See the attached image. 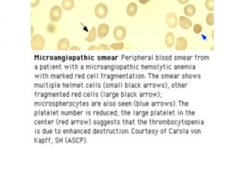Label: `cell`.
Returning a JSON list of instances; mask_svg holds the SVG:
<instances>
[{"mask_svg":"<svg viewBox=\"0 0 230 172\" xmlns=\"http://www.w3.org/2000/svg\"><path fill=\"white\" fill-rule=\"evenodd\" d=\"M214 0H206L205 7L208 11L213 12L214 10Z\"/></svg>","mask_w":230,"mask_h":172,"instance_id":"16","label":"cell"},{"mask_svg":"<svg viewBox=\"0 0 230 172\" xmlns=\"http://www.w3.org/2000/svg\"><path fill=\"white\" fill-rule=\"evenodd\" d=\"M96 37H97V30L95 27H92L91 30L89 32L88 35H87V37L85 38V41L87 42H89V43H92V42L95 41Z\"/></svg>","mask_w":230,"mask_h":172,"instance_id":"14","label":"cell"},{"mask_svg":"<svg viewBox=\"0 0 230 172\" xmlns=\"http://www.w3.org/2000/svg\"><path fill=\"white\" fill-rule=\"evenodd\" d=\"M61 4H62V8L65 11H70L74 7L75 2L74 0H63Z\"/></svg>","mask_w":230,"mask_h":172,"instance_id":"12","label":"cell"},{"mask_svg":"<svg viewBox=\"0 0 230 172\" xmlns=\"http://www.w3.org/2000/svg\"><path fill=\"white\" fill-rule=\"evenodd\" d=\"M188 1L189 0H177V2H178L179 3L181 4H185L188 3Z\"/></svg>","mask_w":230,"mask_h":172,"instance_id":"23","label":"cell"},{"mask_svg":"<svg viewBox=\"0 0 230 172\" xmlns=\"http://www.w3.org/2000/svg\"><path fill=\"white\" fill-rule=\"evenodd\" d=\"M31 30H32V32H31V33L33 35V26H31Z\"/></svg>","mask_w":230,"mask_h":172,"instance_id":"25","label":"cell"},{"mask_svg":"<svg viewBox=\"0 0 230 172\" xmlns=\"http://www.w3.org/2000/svg\"><path fill=\"white\" fill-rule=\"evenodd\" d=\"M98 48H99L100 51H109L110 50V48H109L108 45L104 44V43L100 45V46H98Z\"/></svg>","mask_w":230,"mask_h":172,"instance_id":"19","label":"cell"},{"mask_svg":"<svg viewBox=\"0 0 230 172\" xmlns=\"http://www.w3.org/2000/svg\"><path fill=\"white\" fill-rule=\"evenodd\" d=\"M113 36L116 41L121 42L126 36V30L122 25H118L113 30Z\"/></svg>","mask_w":230,"mask_h":172,"instance_id":"3","label":"cell"},{"mask_svg":"<svg viewBox=\"0 0 230 172\" xmlns=\"http://www.w3.org/2000/svg\"><path fill=\"white\" fill-rule=\"evenodd\" d=\"M206 22L208 25H214V15L213 13H209L206 15Z\"/></svg>","mask_w":230,"mask_h":172,"instance_id":"17","label":"cell"},{"mask_svg":"<svg viewBox=\"0 0 230 172\" xmlns=\"http://www.w3.org/2000/svg\"><path fill=\"white\" fill-rule=\"evenodd\" d=\"M69 49H70L71 51H79V50H80L79 47H78V46H74L71 47V48H70Z\"/></svg>","mask_w":230,"mask_h":172,"instance_id":"22","label":"cell"},{"mask_svg":"<svg viewBox=\"0 0 230 172\" xmlns=\"http://www.w3.org/2000/svg\"><path fill=\"white\" fill-rule=\"evenodd\" d=\"M45 39L42 35L37 34L31 39V48L34 51H41L45 47Z\"/></svg>","mask_w":230,"mask_h":172,"instance_id":"1","label":"cell"},{"mask_svg":"<svg viewBox=\"0 0 230 172\" xmlns=\"http://www.w3.org/2000/svg\"><path fill=\"white\" fill-rule=\"evenodd\" d=\"M137 11H138V7H137V4L134 3V2H131L126 8L127 15L129 17H134L136 14Z\"/></svg>","mask_w":230,"mask_h":172,"instance_id":"10","label":"cell"},{"mask_svg":"<svg viewBox=\"0 0 230 172\" xmlns=\"http://www.w3.org/2000/svg\"><path fill=\"white\" fill-rule=\"evenodd\" d=\"M214 31H212V37H213V38H214Z\"/></svg>","mask_w":230,"mask_h":172,"instance_id":"26","label":"cell"},{"mask_svg":"<svg viewBox=\"0 0 230 172\" xmlns=\"http://www.w3.org/2000/svg\"><path fill=\"white\" fill-rule=\"evenodd\" d=\"M177 22H178V20H177V15L175 13L170 12L166 16V23H167V25L169 27H176V26L177 25Z\"/></svg>","mask_w":230,"mask_h":172,"instance_id":"5","label":"cell"},{"mask_svg":"<svg viewBox=\"0 0 230 172\" xmlns=\"http://www.w3.org/2000/svg\"><path fill=\"white\" fill-rule=\"evenodd\" d=\"M108 13V7L103 3H99L97 4L95 7V14L98 19L103 20V19L107 17Z\"/></svg>","mask_w":230,"mask_h":172,"instance_id":"2","label":"cell"},{"mask_svg":"<svg viewBox=\"0 0 230 172\" xmlns=\"http://www.w3.org/2000/svg\"><path fill=\"white\" fill-rule=\"evenodd\" d=\"M179 25L182 29L188 30L192 27V22L189 18L186 17L185 16H181L179 18Z\"/></svg>","mask_w":230,"mask_h":172,"instance_id":"8","label":"cell"},{"mask_svg":"<svg viewBox=\"0 0 230 172\" xmlns=\"http://www.w3.org/2000/svg\"><path fill=\"white\" fill-rule=\"evenodd\" d=\"M188 47V41L184 37H179L175 43V49L177 51H185Z\"/></svg>","mask_w":230,"mask_h":172,"instance_id":"7","label":"cell"},{"mask_svg":"<svg viewBox=\"0 0 230 172\" xmlns=\"http://www.w3.org/2000/svg\"><path fill=\"white\" fill-rule=\"evenodd\" d=\"M203 28L202 26L199 24H196L195 25L193 26V32H195L196 34H200L201 32H202Z\"/></svg>","mask_w":230,"mask_h":172,"instance_id":"18","label":"cell"},{"mask_svg":"<svg viewBox=\"0 0 230 172\" xmlns=\"http://www.w3.org/2000/svg\"><path fill=\"white\" fill-rule=\"evenodd\" d=\"M88 50L89 51H100L98 46H91L88 48Z\"/></svg>","mask_w":230,"mask_h":172,"instance_id":"21","label":"cell"},{"mask_svg":"<svg viewBox=\"0 0 230 172\" xmlns=\"http://www.w3.org/2000/svg\"><path fill=\"white\" fill-rule=\"evenodd\" d=\"M41 0H31V7H35L38 5Z\"/></svg>","mask_w":230,"mask_h":172,"instance_id":"20","label":"cell"},{"mask_svg":"<svg viewBox=\"0 0 230 172\" xmlns=\"http://www.w3.org/2000/svg\"><path fill=\"white\" fill-rule=\"evenodd\" d=\"M150 2V0H139V2L141 4H146V3H148V2Z\"/></svg>","mask_w":230,"mask_h":172,"instance_id":"24","label":"cell"},{"mask_svg":"<svg viewBox=\"0 0 230 172\" xmlns=\"http://www.w3.org/2000/svg\"><path fill=\"white\" fill-rule=\"evenodd\" d=\"M175 43V37L172 32H167L165 36V45L167 48H172Z\"/></svg>","mask_w":230,"mask_h":172,"instance_id":"11","label":"cell"},{"mask_svg":"<svg viewBox=\"0 0 230 172\" xmlns=\"http://www.w3.org/2000/svg\"><path fill=\"white\" fill-rule=\"evenodd\" d=\"M70 48L69 41L66 37H63L59 41L57 49L59 51H68Z\"/></svg>","mask_w":230,"mask_h":172,"instance_id":"9","label":"cell"},{"mask_svg":"<svg viewBox=\"0 0 230 172\" xmlns=\"http://www.w3.org/2000/svg\"><path fill=\"white\" fill-rule=\"evenodd\" d=\"M196 11V9L193 4H188L184 8V13L187 17H193L195 15Z\"/></svg>","mask_w":230,"mask_h":172,"instance_id":"13","label":"cell"},{"mask_svg":"<svg viewBox=\"0 0 230 172\" xmlns=\"http://www.w3.org/2000/svg\"><path fill=\"white\" fill-rule=\"evenodd\" d=\"M62 16V9L59 6L55 5L50 11V18L53 22H58L61 20Z\"/></svg>","mask_w":230,"mask_h":172,"instance_id":"4","label":"cell"},{"mask_svg":"<svg viewBox=\"0 0 230 172\" xmlns=\"http://www.w3.org/2000/svg\"><path fill=\"white\" fill-rule=\"evenodd\" d=\"M110 48L113 49L115 51H120L123 50L124 48V43L123 42H119V43H113L110 45Z\"/></svg>","mask_w":230,"mask_h":172,"instance_id":"15","label":"cell"},{"mask_svg":"<svg viewBox=\"0 0 230 172\" xmlns=\"http://www.w3.org/2000/svg\"><path fill=\"white\" fill-rule=\"evenodd\" d=\"M109 30H110L109 25L108 24H105V23H102L98 26V30H97V35L100 38L103 39L107 36Z\"/></svg>","mask_w":230,"mask_h":172,"instance_id":"6","label":"cell"}]
</instances>
